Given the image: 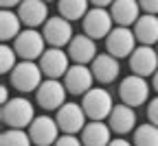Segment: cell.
Here are the masks:
<instances>
[{"label":"cell","mask_w":158,"mask_h":146,"mask_svg":"<svg viewBox=\"0 0 158 146\" xmlns=\"http://www.w3.org/2000/svg\"><path fill=\"white\" fill-rule=\"evenodd\" d=\"M112 29H114V20L108 7H90L88 13L81 17V31L97 41L106 39Z\"/></svg>","instance_id":"6"},{"label":"cell","mask_w":158,"mask_h":146,"mask_svg":"<svg viewBox=\"0 0 158 146\" xmlns=\"http://www.w3.org/2000/svg\"><path fill=\"white\" fill-rule=\"evenodd\" d=\"M64 85L68 94L73 96H84L90 87H94V74L90 63H75L64 74Z\"/></svg>","instance_id":"12"},{"label":"cell","mask_w":158,"mask_h":146,"mask_svg":"<svg viewBox=\"0 0 158 146\" xmlns=\"http://www.w3.org/2000/svg\"><path fill=\"white\" fill-rule=\"evenodd\" d=\"M31 142H33L31 133L24 127H9L2 135H0V144L2 146H29Z\"/></svg>","instance_id":"25"},{"label":"cell","mask_w":158,"mask_h":146,"mask_svg":"<svg viewBox=\"0 0 158 146\" xmlns=\"http://www.w3.org/2000/svg\"><path fill=\"white\" fill-rule=\"evenodd\" d=\"M143 13H158V0H138Z\"/></svg>","instance_id":"29"},{"label":"cell","mask_w":158,"mask_h":146,"mask_svg":"<svg viewBox=\"0 0 158 146\" xmlns=\"http://www.w3.org/2000/svg\"><path fill=\"white\" fill-rule=\"evenodd\" d=\"M152 90H154V92L158 94V70H156V72L152 74Z\"/></svg>","instance_id":"33"},{"label":"cell","mask_w":158,"mask_h":146,"mask_svg":"<svg viewBox=\"0 0 158 146\" xmlns=\"http://www.w3.org/2000/svg\"><path fill=\"white\" fill-rule=\"evenodd\" d=\"M147 120L158 124V96H154L149 102H147Z\"/></svg>","instance_id":"28"},{"label":"cell","mask_w":158,"mask_h":146,"mask_svg":"<svg viewBox=\"0 0 158 146\" xmlns=\"http://www.w3.org/2000/svg\"><path fill=\"white\" fill-rule=\"evenodd\" d=\"M156 50H158V44H156Z\"/></svg>","instance_id":"36"},{"label":"cell","mask_w":158,"mask_h":146,"mask_svg":"<svg viewBox=\"0 0 158 146\" xmlns=\"http://www.w3.org/2000/svg\"><path fill=\"white\" fill-rule=\"evenodd\" d=\"M22 20H20V15H18V11H13V9H2L0 11V37H2V41H13L18 35H20V31H22Z\"/></svg>","instance_id":"22"},{"label":"cell","mask_w":158,"mask_h":146,"mask_svg":"<svg viewBox=\"0 0 158 146\" xmlns=\"http://www.w3.org/2000/svg\"><path fill=\"white\" fill-rule=\"evenodd\" d=\"M29 133H31V140L33 144L37 146H48V144H55L62 129L55 118L51 116H35L33 122L29 124Z\"/></svg>","instance_id":"14"},{"label":"cell","mask_w":158,"mask_h":146,"mask_svg":"<svg viewBox=\"0 0 158 146\" xmlns=\"http://www.w3.org/2000/svg\"><path fill=\"white\" fill-rule=\"evenodd\" d=\"M0 116H2V122L7 127H24V129H29V124L35 118V107L24 96H18V98H9L7 102H2Z\"/></svg>","instance_id":"3"},{"label":"cell","mask_w":158,"mask_h":146,"mask_svg":"<svg viewBox=\"0 0 158 146\" xmlns=\"http://www.w3.org/2000/svg\"><path fill=\"white\" fill-rule=\"evenodd\" d=\"M42 33L46 37V44L48 46H57V48H64L68 46V41L73 39V22L64 15H53L48 17L44 26H42Z\"/></svg>","instance_id":"11"},{"label":"cell","mask_w":158,"mask_h":146,"mask_svg":"<svg viewBox=\"0 0 158 146\" xmlns=\"http://www.w3.org/2000/svg\"><path fill=\"white\" fill-rule=\"evenodd\" d=\"M18 59H20V57H18L15 48L2 44V46H0V72H2V74H9V72L18 66Z\"/></svg>","instance_id":"26"},{"label":"cell","mask_w":158,"mask_h":146,"mask_svg":"<svg viewBox=\"0 0 158 146\" xmlns=\"http://www.w3.org/2000/svg\"><path fill=\"white\" fill-rule=\"evenodd\" d=\"M40 68H42L44 76L48 79H64V74L68 72L70 68V57L68 52H64V48H57V46H51L42 52V57L37 59Z\"/></svg>","instance_id":"10"},{"label":"cell","mask_w":158,"mask_h":146,"mask_svg":"<svg viewBox=\"0 0 158 146\" xmlns=\"http://www.w3.org/2000/svg\"><path fill=\"white\" fill-rule=\"evenodd\" d=\"M22 0H0V5H2V9H13V7H18Z\"/></svg>","instance_id":"30"},{"label":"cell","mask_w":158,"mask_h":146,"mask_svg":"<svg viewBox=\"0 0 158 146\" xmlns=\"http://www.w3.org/2000/svg\"><path fill=\"white\" fill-rule=\"evenodd\" d=\"M90 68H92V74H94V81L101 83V85H110L118 79L121 74V66H118V59L114 55H110L108 50L97 55L92 61H90Z\"/></svg>","instance_id":"15"},{"label":"cell","mask_w":158,"mask_h":146,"mask_svg":"<svg viewBox=\"0 0 158 146\" xmlns=\"http://www.w3.org/2000/svg\"><path fill=\"white\" fill-rule=\"evenodd\" d=\"M55 144L57 146H79L81 144V137H79L77 133H59Z\"/></svg>","instance_id":"27"},{"label":"cell","mask_w":158,"mask_h":146,"mask_svg":"<svg viewBox=\"0 0 158 146\" xmlns=\"http://www.w3.org/2000/svg\"><path fill=\"white\" fill-rule=\"evenodd\" d=\"M35 94V102H37V107H42L44 111H57L59 107L66 102V85H64V81H59V79H44L42 83H40V87L33 92Z\"/></svg>","instance_id":"4"},{"label":"cell","mask_w":158,"mask_h":146,"mask_svg":"<svg viewBox=\"0 0 158 146\" xmlns=\"http://www.w3.org/2000/svg\"><path fill=\"white\" fill-rule=\"evenodd\" d=\"M118 100L125 102L130 107H141L149 100V83H147V76H141V74H130L125 79H121L118 83Z\"/></svg>","instance_id":"2"},{"label":"cell","mask_w":158,"mask_h":146,"mask_svg":"<svg viewBox=\"0 0 158 146\" xmlns=\"http://www.w3.org/2000/svg\"><path fill=\"white\" fill-rule=\"evenodd\" d=\"M18 52L20 59H40L42 57V52L46 50V37L42 31H37V29H31L27 26L24 31H20V35L13 39V44H11Z\"/></svg>","instance_id":"7"},{"label":"cell","mask_w":158,"mask_h":146,"mask_svg":"<svg viewBox=\"0 0 158 146\" xmlns=\"http://www.w3.org/2000/svg\"><path fill=\"white\" fill-rule=\"evenodd\" d=\"M132 142L138 146H158V124L149 120L136 124V129L132 131Z\"/></svg>","instance_id":"24"},{"label":"cell","mask_w":158,"mask_h":146,"mask_svg":"<svg viewBox=\"0 0 158 146\" xmlns=\"http://www.w3.org/2000/svg\"><path fill=\"white\" fill-rule=\"evenodd\" d=\"M106 41V50L110 52V55H114L116 59H125V57H130L132 55V50L136 48V35H134V31L130 29V26H114L110 33H108V37L103 39Z\"/></svg>","instance_id":"8"},{"label":"cell","mask_w":158,"mask_h":146,"mask_svg":"<svg viewBox=\"0 0 158 146\" xmlns=\"http://www.w3.org/2000/svg\"><path fill=\"white\" fill-rule=\"evenodd\" d=\"M79 135H81V144L86 146H103V144H110L112 129L108 120H88Z\"/></svg>","instance_id":"21"},{"label":"cell","mask_w":158,"mask_h":146,"mask_svg":"<svg viewBox=\"0 0 158 146\" xmlns=\"http://www.w3.org/2000/svg\"><path fill=\"white\" fill-rule=\"evenodd\" d=\"M127 66H130V72H134V74L152 76L158 70V50L147 44L136 46L132 50V55L127 57Z\"/></svg>","instance_id":"13"},{"label":"cell","mask_w":158,"mask_h":146,"mask_svg":"<svg viewBox=\"0 0 158 146\" xmlns=\"http://www.w3.org/2000/svg\"><path fill=\"white\" fill-rule=\"evenodd\" d=\"M108 124H110L112 133H116V135L132 133L136 129V111H134V107L125 105V102L114 105L110 116H108Z\"/></svg>","instance_id":"18"},{"label":"cell","mask_w":158,"mask_h":146,"mask_svg":"<svg viewBox=\"0 0 158 146\" xmlns=\"http://www.w3.org/2000/svg\"><path fill=\"white\" fill-rule=\"evenodd\" d=\"M90 0H57V13L68 17L70 22H77V20H81L88 9H90Z\"/></svg>","instance_id":"23"},{"label":"cell","mask_w":158,"mask_h":146,"mask_svg":"<svg viewBox=\"0 0 158 146\" xmlns=\"http://www.w3.org/2000/svg\"><path fill=\"white\" fill-rule=\"evenodd\" d=\"M138 44L156 46L158 44V13H141V17L132 26Z\"/></svg>","instance_id":"20"},{"label":"cell","mask_w":158,"mask_h":146,"mask_svg":"<svg viewBox=\"0 0 158 146\" xmlns=\"http://www.w3.org/2000/svg\"><path fill=\"white\" fill-rule=\"evenodd\" d=\"M112 2H114V0H90L92 7H110Z\"/></svg>","instance_id":"32"},{"label":"cell","mask_w":158,"mask_h":146,"mask_svg":"<svg viewBox=\"0 0 158 146\" xmlns=\"http://www.w3.org/2000/svg\"><path fill=\"white\" fill-rule=\"evenodd\" d=\"M55 120L62 133H81V129L88 122V116L81 107V102H64L55 111Z\"/></svg>","instance_id":"9"},{"label":"cell","mask_w":158,"mask_h":146,"mask_svg":"<svg viewBox=\"0 0 158 146\" xmlns=\"http://www.w3.org/2000/svg\"><path fill=\"white\" fill-rule=\"evenodd\" d=\"M81 107H84L88 120H108V116L114 107V100L106 87H90L81 96Z\"/></svg>","instance_id":"5"},{"label":"cell","mask_w":158,"mask_h":146,"mask_svg":"<svg viewBox=\"0 0 158 146\" xmlns=\"http://www.w3.org/2000/svg\"><path fill=\"white\" fill-rule=\"evenodd\" d=\"M110 144H112V146H127V144H132V142H130V140H123V137H112Z\"/></svg>","instance_id":"31"},{"label":"cell","mask_w":158,"mask_h":146,"mask_svg":"<svg viewBox=\"0 0 158 146\" xmlns=\"http://www.w3.org/2000/svg\"><path fill=\"white\" fill-rule=\"evenodd\" d=\"M11 85L20 92V94H31L40 87V83L44 81V72L40 68V63H35L33 59H22L18 61V66L9 72Z\"/></svg>","instance_id":"1"},{"label":"cell","mask_w":158,"mask_h":146,"mask_svg":"<svg viewBox=\"0 0 158 146\" xmlns=\"http://www.w3.org/2000/svg\"><path fill=\"white\" fill-rule=\"evenodd\" d=\"M9 98H7V85H2L0 87V102H7Z\"/></svg>","instance_id":"34"},{"label":"cell","mask_w":158,"mask_h":146,"mask_svg":"<svg viewBox=\"0 0 158 146\" xmlns=\"http://www.w3.org/2000/svg\"><path fill=\"white\" fill-rule=\"evenodd\" d=\"M108 9L112 13L114 24H118V26H134V22L143 13L138 0H114Z\"/></svg>","instance_id":"19"},{"label":"cell","mask_w":158,"mask_h":146,"mask_svg":"<svg viewBox=\"0 0 158 146\" xmlns=\"http://www.w3.org/2000/svg\"><path fill=\"white\" fill-rule=\"evenodd\" d=\"M20 20H22L24 26L37 29V26H44V22L48 20V2L46 0H22L18 7H15Z\"/></svg>","instance_id":"16"},{"label":"cell","mask_w":158,"mask_h":146,"mask_svg":"<svg viewBox=\"0 0 158 146\" xmlns=\"http://www.w3.org/2000/svg\"><path fill=\"white\" fill-rule=\"evenodd\" d=\"M46 2H57V0H46Z\"/></svg>","instance_id":"35"},{"label":"cell","mask_w":158,"mask_h":146,"mask_svg":"<svg viewBox=\"0 0 158 146\" xmlns=\"http://www.w3.org/2000/svg\"><path fill=\"white\" fill-rule=\"evenodd\" d=\"M66 52H68L70 61H75V63H90L97 57V39H92L86 33L73 35V39L66 46Z\"/></svg>","instance_id":"17"}]
</instances>
